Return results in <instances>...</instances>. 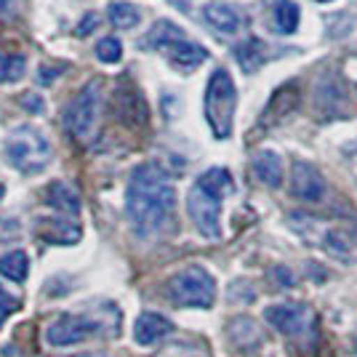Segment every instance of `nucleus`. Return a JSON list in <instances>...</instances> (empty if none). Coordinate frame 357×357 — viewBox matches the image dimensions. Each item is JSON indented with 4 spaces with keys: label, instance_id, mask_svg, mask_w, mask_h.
<instances>
[{
    "label": "nucleus",
    "instance_id": "1",
    "mask_svg": "<svg viewBox=\"0 0 357 357\" xmlns=\"http://www.w3.org/2000/svg\"><path fill=\"white\" fill-rule=\"evenodd\" d=\"M176 208V190L158 163H142L134 168L126 187V219L136 235H158L171 222Z\"/></svg>",
    "mask_w": 357,
    "mask_h": 357
},
{
    "label": "nucleus",
    "instance_id": "2",
    "mask_svg": "<svg viewBox=\"0 0 357 357\" xmlns=\"http://www.w3.org/2000/svg\"><path fill=\"white\" fill-rule=\"evenodd\" d=\"M229 192H232V176L227 168H208L192 184L187 195V213L203 238H222V200Z\"/></svg>",
    "mask_w": 357,
    "mask_h": 357
},
{
    "label": "nucleus",
    "instance_id": "3",
    "mask_svg": "<svg viewBox=\"0 0 357 357\" xmlns=\"http://www.w3.org/2000/svg\"><path fill=\"white\" fill-rule=\"evenodd\" d=\"M118 331H120L118 307H109L105 314L70 312V314H59L51 326L45 328V342H48V347L64 349V347H75V344L96 339V336H112V333L118 336Z\"/></svg>",
    "mask_w": 357,
    "mask_h": 357
},
{
    "label": "nucleus",
    "instance_id": "4",
    "mask_svg": "<svg viewBox=\"0 0 357 357\" xmlns=\"http://www.w3.org/2000/svg\"><path fill=\"white\" fill-rule=\"evenodd\" d=\"M3 155H6V163L16 168L19 174H40L48 168L51 158H54V149L48 144L38 128L32 126H19L11 134L6 136V144H3Z\"/></svg>",
    "mask_w": 357,
    "mask_h": 357
},
{
    "label": "nucleus",
    "instance_id": "5",
    "mask_svg": "<svg viewBox=\"0 0 357 357\" xmlns=\"http://www.w3.org/2000/svg\"><path fill=\"white\" fill-rule=\"evenodd\" d=\"M165 296L171 304L187 310H211L216 301V280L208 269L184 267L165 280Z\"/></svg>",
    "mask_w": 357,
    "mask_h": 357
},
{
    "label": "nucleus",
    "instance_id": "6",
    "mask_svg": "<svg viewBox=\"0 0 357 357\" xmlns=\"http://www.w3.org/2000/svg\"><path fill=\"white\" fill-rule=\"evenodd\" d=\"M235 107H238V91H235L229 73L213 70L206 86V96H203V109H206V120L216 139H227L232 134Z\"/></svg>",
    "mask_w": 357,
    "mask_h": 357
},
{
    "label": "nucleus",
    "instance_id": "7",
    "mask_svg": "<svg viewBox=\"0 0 357 357\" xmlns=\"http://www.w3.org/2000/svg\"><path fill=\"white\" fill-rule=\"evenodd\" d=\"M99 112H102V80H89L67 107L64 126L77 142H89L96 128Z\"/></svg>",
    "mask_w": 357,
    "mask_h": 357
},
{
    "label": "nucleus",
    "instance_id": "8",
    "mask_svg": "<svg viewBox=\"0 0 357 357\" xmlns=\"http://www.w3.org/2000/svg\"><path fill=\"white\" fill-rule=\"evenodd\" d=\"M264 320L285 336H301L307 328L312 326V310L307 304H298V301L269 304L264 310Z\"/></svg>",
    "mask_w": 357,
    "mask_h": 357
},
{
    "label": "nucleus",
    "instance_id": "9",
    "mask_svg": "<svg viewBox=\"0 0 357 357\" xmlns=\"http://www.w3.org/2000/svg\"><path fill=\"white\" fill-rule=\"evenodd\" d=\"M291 195L304 203H317L326 195V178L314 165L296 160L291 168Z\"/></svg>",
    "mask_w": 357,
    "mask_h": 357
},
{
    "label": "nucleus",
    "instance_id": "10",
    "mask_svg": "<svg viewBox=\"0 0 357 357\" xmlns=\"http://www.w3.org/2000/svg\"><path fill=\"white\" fill-rule=\"evenodd\" d=\"M320 245L326 248L331 259H336L342 264H355L357 261V229H352V227H344V224L328 227L320 238Z\"/></svg>",
    "mask_w": 357,
    "mask_h": 357
},
{
    "label": "nucleus",
    "instance_id": "11",
    "mask_svg": "<svg viewBox=\"0 0 357 357\" xmlns=\"http://www.w3.org/2000/svg\"><path fill=\"white\" fill-rule=\"evenodd\" d=\"M168 333H174V323L158 312H142L134 323V342L139 347H152L163 342Z\"/></svg>",
    "mask_w": 357,
    "mask_h": 357
},
{
    "label": "nucleus",
    "instance_id": "12",
    "mask_svg": "<svg viewBox=\"0 0 357 357\" xmlns=\"http://www.w3.org/2000/svg\"><path fill=\"white\" fill-rule=\"evenodd\" d=\"M165 56H168V64L174 70H178V73H192V70H197L203 61L208 59V51L203 45L192 43V40H178V43L165 48Z\"/></svg>",
    "mask_w": 357,
    "mask_h": 357
},
{
    "label": "nucleus",
    "instance_id": "13",
    "mask_svg": "<svg viewBox=\"0 0 357 357\" xmlns=\"http://www.w3.org/2000/svg\"><path fill=\"white\" fill-rule=\"evenodd\" d=\"M38 238L51 245H73L80 240V227L70 219H38Z\"/></svg>",
    "mask_w": 357,
    "mask_h": 357
},
{
    "label": "nucleus",
    "instance_id": "14",
    "mask_svg": "<svg viewBox=\"0 0 357 357\" xmlns=\"http://www.w3.org/2000/svg\"><path fill=\"white\" fill-rule=\"evenodd\" d=\"M251 171L253 176L259 178L264 187H269V190H278L283 184V160L275 152H269V149L253 155Z\"/></svg>",
    "mask_w": 357,
    "mask_h": 357
},
{
    "label": "nucleus",
    "instance_id": "15",
    "mask_svg": "<svg viewBox=\"0 0 357 357\" xmlns=\"http://www.w3.org/2000/svg\"><path fill=\"white\" fill-rule=\"evenodd\" d=\"M178 40H187L181 27L174 24V22H168V19H160V22H155L152 30L139 40V45H142L144 51H165L168 45L178 43Z\"/></svg>",
    "mask_w": 357,
    "mask_h": 357
},
{
    "label": "nucleus",
    "instance_id": "16",
    "mask_svg": "<svg viewBox=\"0 0 357 357\" xmlns=\"http://www.w3.org/2000/svg\"><path fill=\"white\" fill-rule=\"evenodd\" d=\"M45 203L59 213H67V216H77L80 213V195L75 192L70 184L64 181H51L45 187Z\"/></svg>",
    "mask_w": 357,
    "mask_h": 357
},
{
    "label": "nucleus",
    "instance_id": "17",
    "mask_svg": "<svg viewBox=\"0 0 357 357\" xmlns=\"http://www.w3.org/2000/svg\"><path fill=\"white\" fill-rule=\"evenodd\" d=\"M118 115L128 126H144L147 123V105L142 99L139 89H120L118 93Z\"/></svg>",
    "mask_w": 357,
    "mask_h": 357
},
{
    "label": "nucleus",
    "instance_id": "18",
    "mask_svg": "<svg viewBox=\"0 0 357 357\" xmlns=\"http://www.w3.org/2000/svg\"><path fill=\"white\" fill-rule=\"evenodd\" d=\"M203 19L208 22L216 32H224V35H235L240 30V14L229 6V3H208L203 8Z\"/></svg>",
    "mask_w": 357,
    "mask_h": 357
},
{
    "label": "nucleus",
    "instance_id": "19",
    "mask_svg": "<svg viewBox=\"0 0 357 357\" xmlns=\"http://www.w3.org/2000/svg\"><path fill=\"white\" fill-rule=\"evenodd\" d=\"M227 333H229V342L235 344L238 349H253L264 342V333L256 320L251 317H235L229 326H227Z\"/></svg>",
    "mask_w": 357,
    "mask_h": 357
},
{
    "label": "nucleus",
    "instance_id": "20",
    "mask_svg": "<svg viewBox=\"0 0 357 357\" xmlns=\"http://www.w3.org/2000/svg\"><path fill=\"white\" fill-rule=\"evenodd\" d=\"M235 59H238V64L243 67V73H256V70L269 59L267 45L261 43L259 38H248V40H243V43L235 48Z\"/></svg>",
    "mask_w": 357,
    "mask_h": 357
},
{
    "label": "nucleus",
    "instance_id": "21",
    "mask_svg": "<svg viewBox=\"0 0 357 357\" xmlns=\"http://www.w3.org/2000/svg\"><path fill=\"white\" fill-rule=\"evenodd\" d=\"M298 105V86H283L280 91H275L272 102L267 105L264 120L275 123V120H283L285 115H291V109Z\"/></svg>",
    "mask_w": 357,
    "mask_h": 357
},
{
    "label": "nucleus",
    "instance_id": "22",
    "mask_svg": "<svg viewBox=\"0 0 357 357\" xmlns=\"http://www.w3.org/2000/svg\"><path fill=\"white\" fill-rule=\"evenodd\" d=\"M0 275L11 283H24L30 275V256L24 251H8L0 256Z\"/></svg>",
    "mask_w": 357,
    "mask_h": 357
},
{
    "label": "nucleus",
    "instance_id": "23",
    "mask_svg": "<svg viewBox=\"0 0 357 357\" xmlns=\"http://www.w3.org/2000/svg\"><path fill=\"white\" fill-rule=\"evenodd\" d=\"M107 16H109V24H112L115 30H134L136 24L142 22V11L136 8L134 3H126V0L109 3Z\"/></svg>",
    "mask_w": 357,
    "mask_h": 357
},
{
    "label": "nucleus",
    "instance_id": "24",
    "mask_svg": "<svg viewBox=\"0 0 357 357\" xmlns=\"http://www.w3.org/2000/svg\"><path fill=\"white\" fill-rule=\"evenodd\" d=\"M272 19H275V27L283 35L296 32L298 27V6L294 0H278L275 8H272Z\"/></svg>",
    "mask_w": 357,
    "mask_h": 357
},
{
    "label": "nucleus",
    "instance_id": "25",
    "mask_svg": "<svg viewBox=\"0 0 357 357\" xmlns=\"http://www.w3.org/2000/svg\"><path fill=\"white\" fill-rule=\"evenodd\" d=\"M27 73V61L19 54H0V83H19Z\"/></svg>",
    "mask_w": 357,
    "mask_h": 357
},
{
    "label": "nucleus",
    "instance_id": "26",
    "mask_svg": "<svg viewBox=\"0 0 357 357\" xmlns=\"http://www.w3.org/2000/svg\"><path fill=\"white\" fill-rule=\"evenodd\" d=\"M96 56H99V61H105V64H118L123 59V43H120L115 35L102 38L96 43Z\"/></svg>",
    "mask_w": 357,
    "mask_h": 357
},
{
    "label": "nucleus",
    "instance_id": "27",
    "mask_svg": "<svg viewBox=\"0 0 357 357\" xmlns=\"http://www.w3.org/2000/svg\"><path fill=\"white\" fill-rule=\"evenodd\" d=\"M19 307H22V301H19L14 294H8V291L0 285V328H3V323H6L11 314L19 312Z\"/></svg>",
    "mask_w": 357,
    "mask_h": 357
},
{
    "label": "nucleus",
    "instance_id": "28",
    "mask_svg": "<svg viewBox=\"0 0 357 357\" xmlns=\"http://www.w3.org/2000/svg\"><path fill=\"white\" fill-rule=\"evenodd\" d=\"M158 357H203V355L197 349H192V347H168Z\"/></svg>",
    "mask_w": 357,
    "mask_h": 357
},
{
    "label": "nucleus",
    "instance_id": "29",
    "mask_svg": "<svg viewBox=\"0 0 357 357\" xmlns=\"http://www.w3.org/2000/svg\"><path fill=\"white\" fill-rule=\"evenodd\" d=\"M96 24H99V16H96V14H86V19L77 24V35H80V38H86V35L91 32V27H96Z\"/></svg>",
    "mask_w": 357,
    "mask_h": 357
},
{
    "label": "nucleus",
    "instance_id": "30",
    "mask_svg": "<svg viewBox=\"0 0 357 357\" xmlns=\"http://www.w3.org/2000/svg\"><path fill=\"white\" fill-rule=\"evenodd\" d=\"M22 107H27L32 112H40V109H43V102H40L38 96H22Z\"/></svg>",
    "mask_w": 357,
    "mask_h": 357
},
{
    "label": "nucleus",
    "instance_id": "31",
    "mask_svg": "<svg viewBox=\"0 0 357 357\" xmlns=\"http://www.w3.org/2000/svg\"><path fill=\"white\" fill-rule=\"evenodd\" d=\"M3 195H6V187H3V184H0V200H3Z\"/></svg>",
    "mask_w": 357,
    "mask_h": 357
},
{
    "label": "nucleus",
    "instance_id": "32",
    "mask_svg": "<svg viewBox=\"0 0 357 357\" xmlns=\"http://www.w3.org/2000/svg\"><path fill=\"white\" fill-rule=\"evenodd\" d=\"M75 357H102V355H75Z\"/></svg>",
    "mask_w": 357,
    "mask_h": 357
},
{
    "label": "nucleus",
    "instance_id": "33",
    "mask_svg": "<svg viewBox=\"0 0 357 357\" xmlns=\"http://www.w3.org/2000/svg\"><path fill=\"white\" fill-rule=\"evenodd\" d=\"M3 8H6V0H0V11H3Z\"/></svg>",
    "mask_w": 357,
    "mask_h": 357
},
{
    "label": "nucleus",
    "instance_id": "34",
    "mask_svg": "<svg viewBox=\"0 0 357 357\" xmlns=\"http://www.w3.org/2000/svg\"><path fill=\"white\" fill-rule=\"evenodd\" d=\"M317 3H328V0H317Z\"/></svg>",
    "mask_w": 357,
    "mask_h": 357
},
{
    "label": "nucleus",
    "instance_id": "35",
    "mask_svg": "<svg viewBox=\"0 0 357 357\" xmlns=\"http://www.w3.org/2000/svg\"><path fill=\"white\" fill-rule=\"evenodd\" d=\"M355 347H357V342H355Z\"/></svg>",
    "mask_w": 357,
    "mask_h": 357
}]
</instances>
